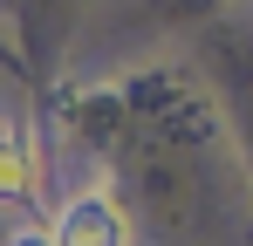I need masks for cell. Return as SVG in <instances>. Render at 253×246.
<instances>
[{
    "mask_svg": "<svg viewBox=\"0 0 253 246\" xmlns=\"http://www.w3.org/2000/svg\"><path fill=\"white\" fill-rule=\"evenodd\" d=\"M7 246H55V233H42V226H21V233H7Z\"/></svg>",
    "mask_w": 253,
    "mask_h": 246,
    "instance_id": "3957f363",
    "label": "cell"
},
{
    "mask_svg": "<svg viewBox=\"0 0 253 246\" xmlns=\"http://www.w3.org/2000/svg\"><path fill=\"white\" fill-rule=\"evenodd\" d=\"M35 199V151L14 123H0V205H21Z\"/></svg>",
    "mask_w": 253,
    "mask_h": 246,
    "instance_id": "7a4b0ae2",
    "label": "cell"
},
{
    "mask_svg": "<svg viewBox=\"0 0 253 246\" xmlns=\"http://www.w3.org/2000/svg\"><path fill=\"white\" fill-rule=\"evenodd\" d=\"M55 246H130V226H124V212L103 199V192H83V199L62 205Z\"/></svg>",
    "mask_w": 253,
    "mask_h": 246,
    "instance_id": "6da1fadb",
    "label": "cell"
}]
</instances>
